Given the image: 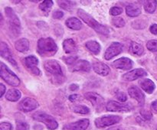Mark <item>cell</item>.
I'll use <instances>...</instances> for the list:
<instances>
[{
  "mask_svg": "<svg viewBox=\"0 0 157 130\" xmlns=\"http://www.w3.org/2000/svg\"><path fill=\"white\" fill-rule=\"evenodd\" d=\"M123 12V9L121 8L117 7V6H114L112 7L110 10V14L113 16H117V15H121Z\"/></svg>",
  "mask_w": 157,
  "mask_h": 130,
  "instance_id": "obj_37",
  "label": "cell"
},
{
  "mask_svg": "<svg viewBox=\"0 0 157 130\" xmlns=\"http://www.w3.org/2000/svg\"><path fill=\"white\" fill-rule=\"evenodd\" d=\"M66 25L72 30H80L82 28V23L78 18H70L66 20Z\"/></svg>",
  "mask_w": 157,
  "mask_h": 130,
  "instance_id": "obj_25",
  "label": "cell"
},
{
  "mask_svg": "<svg viewBox=\"0 0 157 130\" xmlns=\"http://www.w3.org/2000/svg\"><path fill=\"white\" fill-rule=\"evenodd\" d=\"M93 69L97 73L102 76H107L109 74L110 70V67L102 62H95L93 64Z\"/></svg>",
  "mask_w": 157,
  "mask_h": 130,
  "instance_id": "obj_20",
  "label": "cell"
},
{
  "mask_svg": "<svg viewBox=\"0 0 157 130\" xmlns=\"http://www.w3.org/2000/svg\"><path fill=\"white\" fill-rule=\"evenodd\" d=\"M0 54H1L2 58L7 60L10 64H12V65L14 66L17 65L16 61H15L14 58L12 57V53H11V50H9L7 44H6L5 42H3V41H2V42L0 43Z\"/></svg>",
  "mask_w": 157,
  "mask_h": 130,
  "instance_id": "obj_16",
  "label": "cell"
},
{
  "mask_svg": "<svg viewBox=\"0 0 157 130\" xmlns=\"http://www.w3.org/2000/svg\"><path fill=\"white\" fill-rule=\"evenodd\" d=\"M130 50L132 53L136 55H138V56L142 55L144 52V47H143L141 44H138V43L136 42H134V41H133V42L131 43V44H130Z\"/></svg>",
  "mask_w": 157,
  "mask_h": 130,
  "instance_id": "obj_28",
  "label": "cell"
},
{
  "mask_svg": "<svg viewBox=\"0 0 157 130\" xmlns=\"http://www.w3.org/2000/svg\"><path fill=\"white\" fill-rule=\"evenodd\" d=\"M21 92L16 89H10L9 91L6 93V98L7 100L11 101V102H16L21 98Z\"/></svg>",
  "mask_w": 157,
  "mask_h": 130,
  "instance_id": "obj_24",
  "label": "cell"
},
{
  "mask_svg": "<svg viewBox=\"0 0 157 130\" xmlns=\"http://www.w3.org/2000/svg\"><path fill=\"white\" fill-rule=\"evenodd\" d=\"M112 24L117 28H122L125 25V21L121 17H113L112 18Z\"/></svg>",
  "mask_w": 157,
  "mask_h": 130,
  "instance_id": "obj_32",
  "label": "cell"
},
{
  "mask_svg": "<svg viewBox=\"0 0 157 130\" xmlns=\"http://www.w3.org/2000/svg\"><path fill=\"white\" fill-rule=\"evenodd\" d=\"M44 67L51 74L56 76L57 77L62 76V69L59 63L54 60H48L44 64Z\"/></svg>",
  "mask_w": 157,
  "mask_h": 130,
  "instance_id": "obj_8",
  "label": "cell"
},
{
  "mask_svg": "<svg viewBox=\"0 0 157 130\" xmlns=\"http://www.w3.org/2000/svg\"><path fill=\"white\" fill-rule=\"evenodd\" d=\"M147 47L148 50L152 52L157 51V40H150L147 43Z\"/></svg>",
  "mask_w": 157,
  "mask_h": 130,
  "instance_id": "obj_33",
  "label": "cell"
},
{
  "mask_svg": "<svg viewBox=\"0 0 157 130\" xmlns=\"http://www.w3.org/2000/svg\"><path fill=\"white\" fill-rule=\"evenodd\" d=\"M16 129L17 130H29V124L25 122H16Z\"/></svg>",
  "mask_w": 157,
  "mask_h": 130,
  "instance_id": "obj_36",
  "label": "cell"
},
{
  "mask_svg": "<svg viewBox=\"0 0 157 130\" xmlns=\"http://www.w3.org/2000/svg\"><path fill=\"white\" fill-rule=\"evenodd\" d=\"M0 76L9 85L12 87L19 86L20 80L18 79V76L2 62L0 65Z\"/></svg>",
  "mask_w": 157,
  "mask_h": 130,
  "instance_id": "obj_3",
  "label": "cell"
},
{
  "mask_svg": "<svg viewBox=\"0 0 157 130\" xmlns=\"http://www.w3.org/2000/svg\"><path fill=\"white\" fill-rule=\"evenodd\" d=\"M84 97L91 102L96 110H100L104 106V99L102 96L95 92H88L84 94Z\"/></svg>",
  "mask_w": 157,
  "mask_h": 130,
  "instance_id": "obj_9",
  "label": "cell"
},
{
  "mask_svg": "<svg viewBox=\"0 0 157 130\" xmlns=\"http://www.w3.org/2000/svg\"><path fill=\"white\" fill-rule=\"evenodd\" d=\"M0 90H1V94H0V96H2L4 95L5 92H6V87L3 85L2 84H0Z\"/></svg>",
  "mask_w": 157,
  "mask_h": 130,
  "instance_id": "obj_45",
  "label": "cell"
},
{
  "mask_svg": "<svg viewBox=\"0 0 157 130\" xmlns=\"http://www.w3.org/2000/svg\"><path fill=\"white\" fill-rule=\"evenodd\" d=\"M107 130H125L122 126L121 125H117V126H112L110 128H109Z\"/></svg>",
  "mask_w": 157,
  "mask_h": 130,
  "instance_id": "obj_44",
  "label": "cell"
},
{
  "mask_svg": "<svg viewBox=\"0 0 157 130\" xmlns=\"http://www.w3.org/2000/svg\"><path fill=\"white\" fill-rule=\"evenodd\" d=\"M37 50L41 56H53L58 50V46L52 38H40Z\"/></svg>",
  "mask_w": 157,
  "mask_h": 130,
  "instance_id": "obj_2",
  "label": "cell"
},
{
  "mask_svg": "<svg viewBox=\"0 0 157 130\" xmlns=\"http://www.w3.org/2000/svg\"><path fill=\"white\" fill-rule=\"evenodd\" d=\"M139 83L141 86V88L147 93H153L156 88V86H155L153 81L150 79H142L141 80H140Z\"/></svg>",
  "mask_w": 157,
  "mask_h": 130,
  "instance_id": "obj_21",
  "label": "cell"
},
{
  "mask_svg": "<svg viewBox=\"0 0 157 130\" xmlns=\"http://www.w3.org/2000/svg\"><path fill=\"white\" fill-rule=\"evenodd\" d=\"M151 107L153 108V110H154L155 111L157 112V100L154 101V102H152Z\"/></svg>",
  "mask_w": 157,
  "mask_h": 130,
  "instance_id": "obj_46",
  "label": "cell"
},
{
  "mask_svg": "<svg viewBox=\"0 0 157 130\" xmlns=\"http://www.w3.org/2000/svg\"><path fill=\"white\" fill-rule=\"evenodd\" d=\"M150 32L153 35H157V24H153V25L150 26Z\"/></svg>",
  "mask_w": 157,
  "mask_h": 130,
  "instance_id": "obj_42",
  "label": "cell"
},
{
  "mask_svg": "<svg viewBox=\"0 0 157 130\" xmlns=\"http://www.w3.org/2000/svg\"><path fill=\"white\" fill-rule=\"evenodd\" d=\"M18 107H19V110H21L22 112L28 113V112H31L32 110H35L36 108H38V102L33 98L27 97L23 99L19 102Z\"/></svg>",
  "mask_w": 157,
  "mask_h": 130,
  "instance_id": "obj_11",
  "label": "cell"
},
{
  "mask_svg": "<svg viewBox=\"0 0 157 130\" xmlns=\"http://www.w3.org/2000/svg\"><path fill=\"white\" fill-rule=\"evenodd\" d=\"M38 64V60L33 55L28 56L25 58V64L31 70V72L35 75H39L41 73L39 69L37 67Z\"/></svg>",
  "mask_w": 157,
  "mask_h": 130,
  "instance_id": "obj_14",
  "label": "cell"
},
{
  "mask_svg": "<svg viewBox=\"0 0 157 130\" xmlns=\"http://www.w3.org/2000/svg\"><path fill=\"white\" fill-rule=\"evenodd\" d=\"M147 76V72L142 68H137L129 71L123 75V79L127 81H133L138 78Z\"/></svg>",
  "mask_w": 157,
  "mask_h": 130,
  "instance_id": "obj_12",
  "label": "cell"
},
{
  "mask_svg": "<svg viewBox=\"0 0 157 130\" xmlns=\"http://www.w3.org/2000/svg\"><path fill=\"white\" fill-rule=\"evenodd\" d=\"M140 114L145 120H150L152 119V117H153V115H152L151 112L149 111V110H144V109L140 110Z\"/></svg>",
  "mask_w": 157,
  "mask_h": 130,
  "instance_id": "obj_35",
  "label": "cell"
},
{
  "mask_svg": "<svg viewBox=\"0 0 157 130\" xmlns=\"http://www.w3.org/2000/svg\"><path fill=\"white\" fill-rule=\"evenodd\" d=\"M144 7L147 12H148V13H153L156 9L157 1H156V0L145 1L144 2Z\"/></svg>",
  "mask_w": 157,
  "mask_h": 130,
  "instance_id": "obj_27",
  "label": "cell"
},
{
  "mask_svg": "<svg viewBox=\"0 0 157 130\" xmlns=\"http://www.w3.org/2000/svg\"><path fill=\"white\" fill-rule=\"evenodd\" d=\"M12 126L9 122H2L0 124V130H12Z\"/></svg>",
  "mask_w": 157,
  "mask_h": 130,
  "instance_id": "obj_39",
  "label": "cell"
},
{
  "mask_svg": "<svg viewBox=\"0 0 157 130\" xmlns=\"http://www.w3.org/2000/svg\"><path fill=\"white\" fill-rule=\"evenodd\" d=\"M129 95L133 99H136L140 106H144L145 102V96L140 88L136 86H132L128 89Z\"/></svg>",
  "mask_w": 157,
  "mask_h": 130,
  "instance_id": "obj_13",
  "label": "cell"
},
{
  "mask_svg": "<svg viewBox=\"0 0 157 130\" xmlns=\"http://www.w3.org/2000/svg\"><path fill=\"white\" fill-rule=\"evenodd\" d=\"M86 47L94 54H98L101 51V45L96 41H88L85 44Z\"/></svg>",
  "mask_w": 157,
  "mask_h": 130,
  "instance_id": "obj_26",
  "label": "cell"
},
{
  "mask_svg": "<svg viewBox=\"0 0 157 130\" xmlns=\"http://www.w3.org/2000/svg\"><path fill=\"white\" fill-rule=\"evenodd\" d=\"M63 48L67 54H76L78 51L76 43L71 38L64 40L63 42Z\"/></svg>",
  "mask_w": 157,
  "mask_h": 130,
  "instance_id": "obj_19",
  "label": "cell"
},
{
  "mask_svg": "<svg viewBox=\"0 0 157 130\" xmlns=\"http://www.w3.org/2000/svg\"><path fill=\"white\" fill-rule=\"evenodd\" d=\"M113 67L117 69L124 70H129L133 67V61L127 58H121L116 60L112 64Z\"/></svg>",
  "mask_w": 157,
  "mask_h": 130,
  "instance_id": "obj_15",
  "label": "cell"
},
{
  "mask_svg": "<svg viewBox=\"0 0 157 130\" xmlns=\"http://www.w3.org/2000/svg\"><path fill=\"white\" fill-rule=\"evenodd\" d=\"M91 69L90 64L87 61L85 60H79L77 61L75 64L71 65L70 67V70L73 72L76 71H84L88 72Z\"/></svg>",
  "mask_w": 157,
  "mask_h": 130,
  "instance_id": "obj_18",
  "label": "cell"
},
{
  "mask_svg": "<svg viewBox=\"0 0 157 130\" xmlns=\"http://www.w3.org/2000/svg\"><path fill=\"white\" fill-rule=\"evenodd\" d=\"M126 12L130 17H136L141 14V9L138 5L131 3L126 7Z\"/></svg>",
  "mask_w": 157,
  "mask_h": 130,
  "instance_id": "obj_22",
  "label": "cell"
},
{
  "mask_svg": "<svg viewBox=\"0 0 157 130\" xmlns=\"http://www.w3.org/2000/svg\"><path fill=\"white\" fill-rule=\"evenodd\" d=\"M5 12H6V16H7L8 19H9L10 28L15 33H19L21 23H20L19 18H18V16L15 13L13 9L10 7H6L5 9Z\"/></svg>",
  "mask_w": 157,
  "mask_h": 130,
  "instance_id": "obj_5",
  "label": "cell"
},
{
  "mask_svg": "<svg viewBox=\"0 0 157 130\" xmlns=\"http://www.w3.org/2000/svg\"><path fill=\"white\" fill-rule=\"evenodd\" d=\"M77 59H78V57L77 56H70V57H64L63 60L64 61V62L66 64H69V65H73L75 63L77 62Z\"/></svg>",
  "mask_w": 157,
  "mask_h": 130,
  "instance_id": "obj_34",
  "label": "cell"
},
{
  "mask_svg": "<svg viewBox=\"0 0 157 130\" xmlns=\"http://www.w3.org/2000/svg\"><path fill=\"white\" fill-rule=\"evenodd\" d=\"M123 50V45L122 44L119 42H113L108 48L106 50L105 54H104V59L107 61L112 59L114 57L117 56L122 52Z\"/></svg>",
  "mask_w": 157,
  "mask_h": 130,
  "instance_id": "obj_10",
  "label": "cell"
},
{
  "mask_svg": "<svg viewBox=\"0 0 157 130\" xmlns=\"http://www.w3.org/2000/svg\"><path fill=\"white\" fill-rule=\"evenodd\" d=\"M80 96L78 94H73V95H71L70 96H69V99H70L71 102H76L77 100H78V99H80Z\"/></svg>",
  "mask_w": 157,
  "mask_h": 130,
  "instance_id": "obj_41",
  "label": "cell"
},
{
  "mask_svg": "<svg viewBox=\"0 0 157 130\" xmlns=\"http://www.w3.org/2000/svg\"><path fill=\"white\" fill-rule=\"evenodd\" d=\"M54 18L55 19H61V18H63L64 16V12H61V11L58 10V11H55V12H53V15H52Z\"/></svg>",
  "mask_w": 157,
  "mask_h": 130,
  "instance_id": "obj_40",
  "label": "cell"
},
{
  "mask_svg": "<svg viewBox=\"0 0 157 130\" xmlns=\"http://www.w3.org/2000/svg\"><path fill=\"white\" fill-rule=\"evenodd\" d=\"M116 97L117 98L118 100H120L122 102H126L127 100V94L125 93H124V92H118V93H117Z\"/></svg>",
  "mask_w": 157,
  "mask_h": 130,
  "instance_id": "obj_38",
  "label": "cell"
},
{
  "mask_svg": "<svg viewBox=\"0 0 157 130\" xmlns=\"http://www.w3.org/2000/svg\"><path fill=\"white\" fill-rule=\"evenodd\" d=\"M58 5L61 9L67 11H71L75 6V2L72 1H58Z\"/></svg>",
  "mask_w": 157,
  "mask_h": 130,
  "instance_id": "obj_30",
  "label": "cell"
},
{
  "mask_svg": "<svg viewBox=\"0 0 157 130\" xmlns=\"http://www.w3.org/2000/svg\"><path fill=\"white\" fill-rule=\"evenodd\" d=\"M106 109L109 112L127 113L133 110V106L130 103H123V102H116L114 100H110L107 103Z\"/></svg>",
  "mask_w": 157,
  "mask_h": 130,
  "instance_id": "obj_6",
  "label": "cell"
},
{
  "mask_svg": "<svg viewBox=\"0 0 157 130\" xmlns=\"http://www.w3.org/2000/svg\"><path fill=\"white\" fill-rule=\"evenodd\" d=\"M32 118L35 120L43 122L49 130H55L58 127V123L55 118L43 112H37L32 116Z\"/></svg>",
  "mask_w": 157,
  "mask_h": 130,
  "instance_id": "obj_4",
  "label": "cell"
},
{
  "mask_svg": "<svg viewBox=\"0 0 157 130\" xmlns=\"http://www.w3.org/2000/svg\"><path fill=\"white\" fill-rule=\"evenodd\" d=\"M78 16L86 23V24H88L90 28H92L95 32L99 33L100 35L107 36V35L110 34V31H109V29L107 28L106 26L103 25V24L98 22L91 15H89L88 13H87V12H86L85 11L83 10V9H78Z\"/></svg>",
  "mask_w": 157,
  "mask_h": 130,
  "instance_id": "obj_1",
  "label": "cell"
},
{
  "mask_svg": "<svg viewBox=\"0 0 157 130\" xmlns=\"http://www.w3.org/2000/svg\"><path fill=\"white\" fill-rule=\"evenodd\" d=\"M156 61H157V56H156Z\"/></svg>",
  "mask_w": 157,
  "mask_h": 130,
  "instance_id": "obj_47",
  "label": "cell"
},
{
  "mask_svg": "<svg viewBox=\"0 0 157 130\" xmlns=\"http://www.w3.org/2000/svg\"><path fill=\"white\" fill-rule=\"evenodd\" d=\"M89 124H90V122L88 119H84L66 125L64 126V128L69 130H86L89 126Z\"/></svg>",
  "mask_w": 157,
  "mask_h": 130,
  "instance_id": "obj_17",
  "label": "cell"
},
{
  "mask_svg": "<svg viewBox=\"0 0 157 130\" xmlns=\"http://www.w3.org/2000/svg\"><path fill=\"white\" fill-rule=\"evenodd\" d=\"M15 47L18 51L25 52L29 49V41L27 38H21L15 44Z\"/></svg>",
  "mask_w": 157,
  "mask_h": 130,
  "instance_id": "obj_23",
  "label": "cell"
},
{
  "mask_svg": "<svg viewBox=\"0 0 157 130\" xmlns=\"http://www.w3.org/2000/svg\"><path fill=\"white\" fill-rule=\"evenodd\" d=\"M52 6H53V2L52 0H45L39 5V9L43 12H48Z\"/></svg>",
  "mask_w": 157,
  "mask_h": 130,
  "instance_id": "obj_31",
  "label": "cell"
},
{
  "mask_svg": "<svg viewBox=\"0 0 157 130\" xmlns=\"http://www.w3.org/2000/svg\"><path fill=\"white\" fill-rule=\"evenodd\" d=\"M72 111L76 113H80V114H88L90 113V110L87 106L84 105H74L71 106Z\"/></svg>",
  "mask_w": 157,
  "mask_h": 130,
  "instance_id": "obj_29",
  "label": "cell"
},
{
  "mask_svg": "<svg viewBox=\"0 0 157 130\" xmlns=\"http://www.w3.org/2000/svg\"><path fill=\"white\" fill-rule=\"evenodd\" d=\"M78 88H79V86L76 84H71L70 87H69V89H70L71 91H75V90H78Z\"/></svg>",
  "mask_w": 157,
  "mask_h": 130,
  "instance_id": "obj_43",
  "label": "cell"
},
{
  "mask_svg": "<svg viewBox=\"0 0 157 130\" xmlns=\"http://www.w3.org/2000/svg\"><path fill=\"white\" fill-rule=\"evenodd\" d=\"M121 117L119 116H105L95 119V125L98 128H104L121 122Z\"/></svg>",
  "mask_w": 157,
  "mask_h": 130,
  "instance_id": "obj_7",
  "label": "cell"
}]
</instances>
